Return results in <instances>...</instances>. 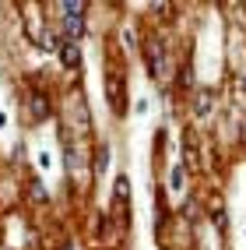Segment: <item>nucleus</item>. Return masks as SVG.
I'll return each instance as SVG.
<instances>
[{
  "instance_id": "5",
  "label": "nucleus",
  "mask_w": 246,
  "mask_h": 250,
  "mask_svg": "<svg viewBox=\"0 0 246 250\" xmlns=\"http://www.w3.org/2000/svg\"><path fill=\"white\" fill-rule=\"evenodd\" d=\"M60 11H63V18H81V14H85V4H81V0H67Z\"/></svg>"
},
{
  "instance_id": "3",
  "label": "nucleus",
  "mask_w": 246,
  "mask_h": 250,
  "mask_svg": "<svg viewBox=\"0 0 246 250\" xmlns=\"http://www.w3.org/2000/svg\"><path fill=\"white\" fill-rule=\"evenodd\" d=\"M106 92H109V106L120 113V78H116V74L106 78Z\"/></svg>"
},
{
  "instance_id": "10",
  "label": "nucleus",
  "mask_w": 246,
  "mask_h": 250,
  "mask_svg": "<svg viewBox=\"0 0 246 250\" xmlns=\"http://www.w3.org/2000/svg\"><path fill=\"white\" fill-rule=\"evenodd\" d=\"M183 176H187V173L176 166V169H172V187H176V190H179V183H183Z\"/></svg>"
},
{
  "instance_id": "7",
  "label": "nucleus",
  "mask_w": 246,
  "mask_h": 250,
  "mask_svg": "<svg viewBox=\"0 0 246 250\" xmlns=\"http://www.w3.org/2000/svg\"><path fill=\"white\" fill-rule=\"evenodd\" d=\"M116 197H120V201H127V197H130V180H127V176L116 180Z\"/></svg>"
},
{
  "instance_id": "8",
  "label": "nucleus",
  "mask_w": 246,
  "mask_h": 250,
  "mask_svg": "<svg viewBox=\"0 0 246 250\" xmlns=\"http://www.w3.org/2000/svg\"><path fill=\"white\" fill-rule=\"evenodd\" d=\"M39 46L49 49V53H53V49H60V46H57V36H49V32H42V36H39Z\"/></svg>"
},
{
  "instance_id": "9",
  "label": "nucleus",
  "mask_w": 246,
  "mask_h": 250,
  "mask_svg": "<svg viewBox=\"0 0 246 250\" xmlns=\"http://www.w3.org/2000/svg\"><path fill=\"white\" fill-rule=\"evenodd\" d=\"M211 109V99H197V116H204Z\"/></svg>"
},
{
  "instance_id": "4",
  "label": "nucleus",
  "mask_w": 246,
  "mask_h": 250,
  "mask_svg": "<svg viewBox=\"0 0 246 250\" xmlns=\"http://www.w3.org/2000/svg\"><path fill=\"white\" fill-rule=\"evenodd\" d=\"M63 32H67V39H81L85 36V25H81V18H63Z\"/></svg>"
},
{
  "instance_id": "2",
  "label": "nucleus",
  "mask_w": 246,
  "mask_h": 250,
  "mask_svg": "<svg viewBox=\"0 0 246 250\" xmlns=\"http://www.w3.org/2000/svg\"><path fill=\"white\" fill-rule=\"evenodd\" d=\"M60 60H63V67H81V49L74 42L60 46Z\"/></svg>"
},
{
  "instance_id": "6",
  "label": "nucleus",
  "mask_w": 246,
  "mask_h": 250,
  "mask_svg": "<svg viewBox=\"0 0 246 250\" xmlns=\"http://www.w3.org/2000/svg\"><path fill=\"white\" fill-rule=\"evenodd\" d=\"M32 113H36V116H49V103H46L42 95H36V99H32Z\"/></svg>"
},
{
  "instance_id": "11",
  "label": "nucleus",
  "mask_w": 246,
  "mask_h": 250,
  "mask_svg": "<svg viewBox=\"0 0 246 250\" xmlns=\"http://www.w3.org/2000/svg\"><path fill=\"white\" fill-rule=\"evenodd\" d=\"M243 85H246V78H243Z\"/></svg>"
},
{
  "instance_id": "1",
  "label": "nucleus",
  "mask_w": 246,
  "mask_h": 250,
  "mask_svg": "<svg viewBox=\"0 0 246 250\" xmlns=\"http://www.w3.org/2000/svg\"><path fill=\"white\" fill-rule=\"evenodd\" d=\"M144 57H148V71H151L155 78H158L162 71H166V60H162V46H158L155 39L144 46Z\"/></svg>"
}]
</instances>
